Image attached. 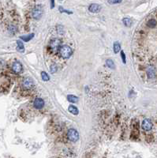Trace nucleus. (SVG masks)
Segmentation results:
<instances>
[{"mask_svg": "<svg viewBox=\"0 0 157 158\" xmlns=\"http://www.w3.org/2000/svg\"><path fill=\"white\" fill-rule=\"evenodd\" d=\"M60 55L64 58H68L72 55L73 54V50L68 45H62L59 47V49Z\"/></svg>", "mask_w": 157, "mask_h": 158, "instance_id": "f257e3e1", "label": "nucleus"}, {"mask_svg": "<svg viewBox=\"0 0 157 158\" xmlns=\"http://www.w3.org/2000/svg\"><path fill=\"white\" fill-rule=\"evenodd\" d=\"M61 47V40L59 39H57V38H55V39H52L50 41V44H49V47H50L51 51L52 52H57L59 51V47Z\"/></svg>", "mask_w": 157, "mask_h": 158, "instance_id": "f03ea898", "label": "nucleus"}, {"mask_svg": "<svg viewBox=\"0 0 157 158\" xmlns=\"http://www.w3.org/2000/svg\"><path fill=\"white\" fill-rule=\"evenodd\" d=\"M67 137L69 141L75 142L79 139V134L75 129H69L67 132Z\"/></svg>", "mask_w": 157, "mask_h": 158, "instance_id": "7ed1b4c3", "label": "nucleus"}, {"mask_svg": "<svg viewBox=\"0 0 157 158\" xmlns=\"http://www.w3.org/2000/svg\"><path fill=\"white\" fill-rule=\"evenodd\" d=\"M42 13H43V9H42V6L38 5L36 6H35V8L32 10V17L35 19H40V17H41L42 16Z\"/></svg>", "mask_w": 157, "mask_h": 158, "instance_id": "20e7f679", "label": "nucleus"}, {"mask_svg": "<svg viewBox=\"0 0 157 158\" xmlns=\"http://www.w3.org/2000/svg\"><path fill=\"white\" fill-rule=\"evenodd\" d=\"M33 85H34V82H33L32 79L31 78H26L24 79V81L22 82V87L24 88V89H31Z\"/></svg>", "mask_w": 157, "mask_h": 158, "instance_id": "39448f33", "label": "nucleus"}, {"mask_svg": "<svg viewBox=\"0 0 157 158\" xmlns=\"http://www.w3.org/2000/svg\"><path fill=\"white\" fill-rule=\"evenodd\" d=\"M12 71L16 74H20L22 71V65L20 62H14L12 65Z\"/></svg>", "mask_w": 157, "mask_h": 158, "instance_id": "423d86ee", "label": "nucleus"}, {"mask_svg": "<svg viewBox=\"0 0 157 158\" xmlns=\"http://www.w3.org/2000/svg\"><path fill=\"white\" fill-rule=\"evenodd\" d=\"M142 128L146 131H149L152 128V123L149 119H145L142 122Z\"/></svg>", "mask_w": 157, "mask_h": 158, "instance_id": "0eeeda50", "label": "nucleus"}, {"mask_svg": "<svg viewBox=\"0 0 157 158\" xmlns=\"http://www.w3.org/2000/svg\"><path fill=\"white\" fill-rule=\"evenodd\" d=\"M33 105L36 109H41L44 106V100L41 98H36L33 102Z\"/></svg>", "mask_w": 157, "mask_h": 158, "instance_id": "6e6552de", "label": "nucleus"}, {"mask_svg": "<svg viewBox=\"0 0 157 158\" xmlns=\"http://www.w3.org/2000/svg\"><path fill=\"white\" fill-rule=\"evenodd\" d=\"M100 10H101V6L96 3L91 4L89 7V10L90 11L91 13H98Z\"/></svg>", "mask_w": 157, "mask_h": 158, "instance_id": "1a4fd4ad", "label": "nucleus"}, {"mask_svg": "<svg viewBox=\"0 0 157 158\" xmlns=\"http://www.w3.org/2000/svg\"><path fill=\"white\" fill-rule=\"evenodd\" d=\"M68 111L71 114L74 115V116H77L78 113H79V111H78L77 108L73 105H69L68 108Z\"/></svg>", "mask_w": 157, "mask_h": 158, "instance_id": "9d476101", "label": "nucleus"}, {"mask_svg": "<svg viewBox=\"0 0 157 158\" xmlns=\"http://www.w3.org/2000/svg\"><path fill=\"white\" fill-rule=\"evenodd\" d=\"M67 100L70 103H77L78 101V97L74 95H68L67 96Z\"/></svg>", "mask_w": 157, "mask_h": 158, "instance_id": "9b49d317", "label": "nucleus"}, {"mask_svg": "<svg viewBox=\"0 0 157 158\" xmlns=\"http://www.w3.org/2000/svg\"><path fill=\"white\" fill-rule=\"evenodd\" d=\"M113 49H114V51H115V54H117L118 52H119L120 50H121V45L118 42H115L114 43V45H113Z\"/></svg>", "mask_w": 157, "mask_h": 158, "instance_id": "f8f14e48", "label": "nucleus"}, {"mask_svg": "<svg viewBox=\"0 0 157 158\" xmlns=\"http://www.w3.org/2000/svg\"><path fill=\"white\" fill-rule=\"evenodd\" d=\"M156 25H157V22L156 20H154V19L149 20V21L147 22V25L150 27V28H155V27L156 26Z\"/></svg>", "mask_w": 157, "mask_h": 158, "instance_id": "ddd939ff", "label": "nucleus"}, {"mask_svg": "<svg viewBox=\"0 0 157 158\" xmlns=\"http://www.w3.org/2000/svg\"><path fill=\"white\" fill-rule=\"evenodd\" d=\"M155 73H156V71H155L153 67H150L149 69H148L147 74H148V76H149V78H153V77L155 76Z\"/></svg>", "mask_w": 157, "mask_h": 158, "instance_id": "4468645a", "label": "nucleus"}, {"mask_svg": "<svg viewBox=\"0 0 157 158\" xmlns=\"http://www.w3.org/2000/svg\"><path fill=\"white\" fill-rule=\"evenodd\" d=\"M106 63H107V66L109 67L110 69H115V63L112 61L111 59H107L106 61Z\"/></svg>", "mask_w": 157, "mask_h": 158, "instance_id": "2eb2a0df", "label": "nucleus"}, {"mask_svg": "<svg viewBox=\"0 0 157 158\" xmlns=\"http://www.w3.org/2000/svg\"><path fill=\"white\" fill-rule=\"evenodd\" d=\"M34 37V34L33 33H31L30 35H28V36H24V37H21V39L23 40L24 41H28V40H30L31 39H32V38Z\"/></svg>", "mask_w": 157, "mask_h": 158, "instance_id": "dca6fc26", "label": "nucleus"}, {"mask_svg": "<svg viewBox=\"0 0 157 158\" xmlns=\"http://www.w3.org/2000/svg\"><path fill=\"white\" fill-rule=\"evenodd\" d=\"M122 22H123V24H124L126 27H129V26H130L131 25H132V21H131V19L128 18V17H125V18L123 19V20H122Z\"/></svg>", "mask_w": 157, "mask_h": 158, "instance_id": "f3484780", "label": "nucleus"}, {"mask_svg": "<svg viewBox=\"0 0 157 158\" xmlns=\"http://www.w3.org/2000/svg\"><path fill=\"white\" fill-rule=\"evenodd\" d=\"M41 77H42V79L44 81V82H48V81H49V79H50V78H49L48 74L46 73V72L44 71H42L41 72Z\"/></svg>", "mask_w": 157, "mask_h": 158, "instance_id": "a211bd4d", "label": "nucleus"}, {"mask_svg": "<svg viewBox=\"0 0 157 158\" xmlns=\"http://www.w3.org/2000/svg\"><path fill=\"white\" fill-rule=\"evenodd\" d=\"M17 44H18V45H17V50L20 51L21 52H23V51H24V45H23V43L21 42L20 40H18V41L17 42Z\"/></svg>", "mask_w": 157, "mask_h": 158, "instance_id": "6ab92c4d", "label": "nucleus"}, {"mask_svg": "<svg viewBox=\"0 0 157 158\" xmlns=\"http://www.w3.org/2000/svg\"><path fill=\"white\" fill-rule=\"evenodd\" d=\"M122 0H108V3L110 4H117L120 3Z\"/></svg>", "mask_w": 157, "mask_h": 158, "instance_id": "aec40b11", "label": "nucleus"}, {"mask_svg": "<svg viewBox=\"0 0 157 158\" xmlns=\"http://www.w3.org/2000/svg\"><path fill=\"white\" fill-rule=\"evenodd\" d=\"M51 73H55V72H56V71H57V67H56V65L55 64H52L51 66Z\"/></svg>", "mask_w": 157, "mask_h": 158, "instance_id": "412c9836", "label": "nucleus"}, {"mask_svg": "<svg viewBox=\"0 0 157 158\" xmlns=\"http://www.w3.org/2000/svg\"><path fill=\"white\" fill-rule=\"evenodd\" d=\"M121 56H122V62L123 63H126V60H125V55L124 53V51H121Z\"/></svg>", "mask_w": 157, "mask_h": 158, "instance_id": "4be33fe9", "label": "nucleus"}, {"mask_svg": "<svg viewBox=\"0 0 157 158\" xmlns=\"http://www.w3.org/2000/svg\"><path fill=\"white\" fill-rule=\"evenodd\" d=\"M59 11H60V12H61V13H63V12H65V13H69V14H71V13H72V12H71V11H68V10H63L62 6H60V7H59Z\"/></svg>", "mask_w": 157, "mask_h": 158, "instance_id": "5701e85b", "label": "nucleus"}, {"mask_svg": "<svg viewBox=\"0 0 157 158\" xmlns=\"http://www.w3.org/2000/svg\"><path fill=\"white\" fill-rule=\"evenodd\" d=\"M55 6V0H51V8H54Z\"/></svg>", "mask_w": 157, "mask_h": 158, "instance_id": "b1692460", "label": "nucleus"}]
</instances>
